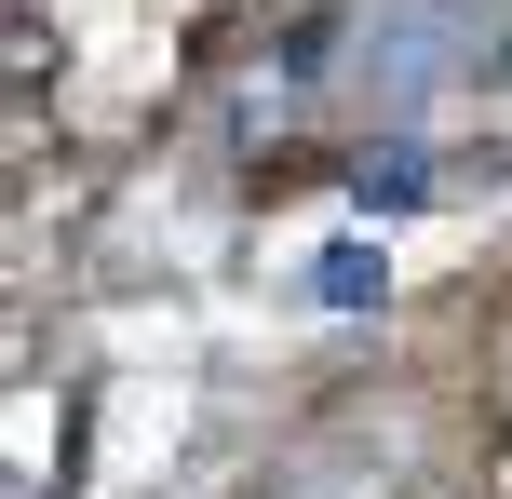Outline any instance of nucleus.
<instances>
[{
  "label": "nucleus",
  "mask_w": 512,
  "mask_h": 499,
  "mask_svg": "<svg viewBox=\"0 0 512 499\" xmlns=\"http://www.w3.org/2000/svg\"><path fill=\"white\" fill-rule=\"evenodd\" d=\"M351 189H364L378 216H405V203H418V149H364V176H351Z\"/></svg>",
  "instance_id": "f257e3e1"
}]
</instances>
